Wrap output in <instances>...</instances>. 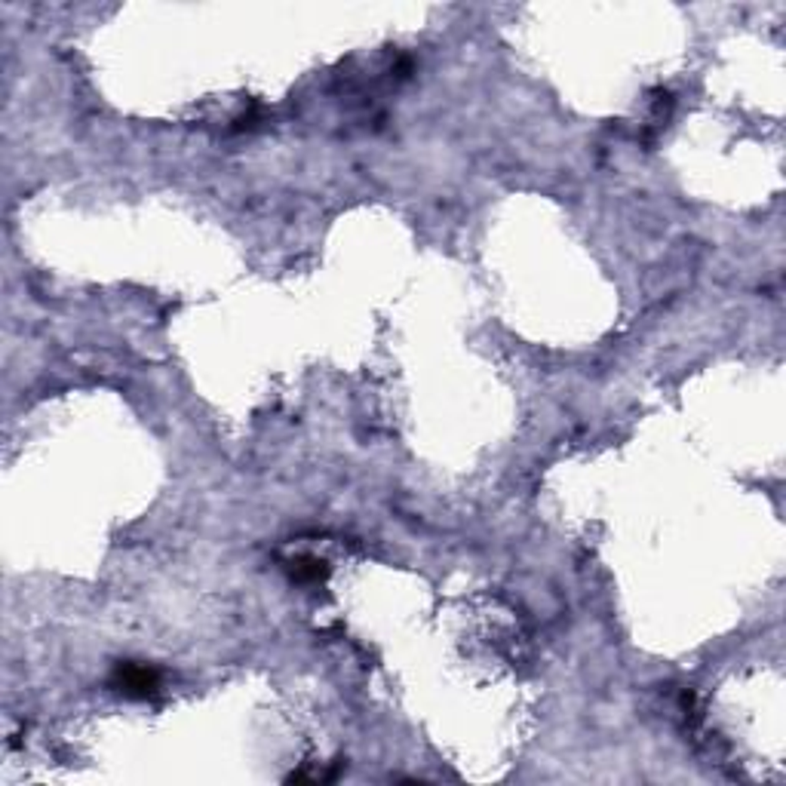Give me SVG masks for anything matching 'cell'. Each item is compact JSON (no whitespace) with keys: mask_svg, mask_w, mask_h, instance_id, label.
Instances as JSON below:
<instances>
[{"mask_svg":"<svg viewBox=\"0 0 786 786\" xmlns=\"http://www.w3.org/2000/svg\"><path fill=\"white\" fill-rule=\"evenodd\" d=\"M117 688L133 698H148L157 688V672L148 667H124L117 672Z\"/></svg>","mask_w":786,"mask_h":786,"instance_id":"1","label":"cell"}]
</instances>
